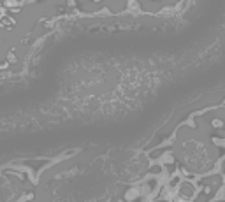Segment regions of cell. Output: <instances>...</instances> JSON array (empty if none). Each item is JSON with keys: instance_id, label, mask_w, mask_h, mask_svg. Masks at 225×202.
I'll return each instance as SVG.
<instances>
[{"instance_id": "obj_1", "label": "cell", "mask_w": 225, "mask_h": 202, "mask_svg": "<svg viewBox=\"0 0 225 202\" xmlns=\"http://www.w3.org/2000/svg\"><path fill=\"white\" fill-rule=\"evenodd\" d=\"M223 172H225V162H223Z\"/></svg>"}]
</instances>
